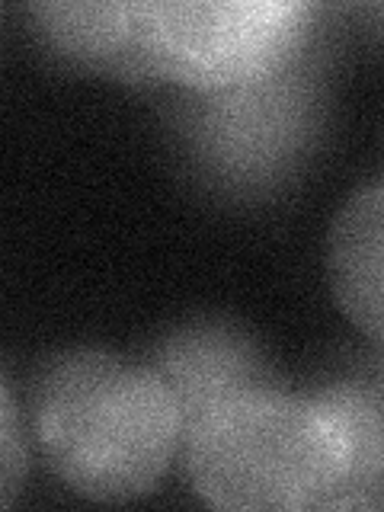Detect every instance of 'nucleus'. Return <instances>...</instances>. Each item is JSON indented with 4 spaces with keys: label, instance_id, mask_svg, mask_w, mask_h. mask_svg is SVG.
<instances>
[{
    "label": "nucleus",
    "instance_id": "obj_6",
    "mask_svg": "<svg viewBox=\"0 0 384 512\" xmlns=\"http://www.w3.org/2000/svg\"><path fill=\"white\" fill-rule=\"evenodd\" d=\"M154 368L180 400L186 429L218 400L266 384L260 359L240 336L208 327L176 336Z\"/></svg>",
    "mask_w": 384,
    "mask_h": 512
},
{
    "label": "nucleus",
    "instance_id": "obj_2",
    "mask_svg": "<svg viewBox=\"0 0 384 512\" xmlns=\"http://www.w3.org/2000/svg\"><path fill=\"white\" fill-rule=\"evenodd\" d=\"M183 442L189 484L215 509H327L346 477L340 423L317 394L237 391L208 407Z\"/></svg>",
    "mask_w": 384,
    "mask_h": 512
},
{
    "label": "nucleus",
    "instance_id": "obj_5",
    "mask_svg": "<svg viewBox=\"0 0 384 512\" xmlns=\"http://www.w3.org/2000/svg\"><path fill=\"white\" fill-rule=\"evenodd\" d=\"M32 20L42 39L84 68L122 80H157L148 0L144 4H36Z\"/></svg>",
    "mask_w": 384,
    "mask_h": 512
},
{
    "label": "nucleus",
    "instance_id": "obj_8",
    "mask_svg": "<svg viewBox=\"0 0 384 512\" xmlns=\"http://www.w3.org/2000/svg\"><path fill=\"white\" fill-rule=\"evenodd\" d=\"M26 471V442L20 436V416H16L13 391L4 381L0 388V503L10 506Z\"/></svg>",
    "mask_w": 384,
    "mask_h": 512
},
{
    "label": "nucleus",
    "instance_id": "obj_4",
    "mask_svg": "<svg viewBox=\"0 0 384 512\" xmlns=\"http://www.w3.org/2000/svg\"><path fill=\"white\" fill-rule=\"evenodd\" d=\"M327 282L349 324L384 349V176L359 186L336 212Z\"/></svg>",
    "mask_w": 384,
    "mask_h": 512
},
{
    "label": "nucleus",
    "instance_id": "obj_1",
    "mask_svg": "<svg viewBox=\"0 0 384 512\" xmlns=\"http://www.w3.org/2000/svg\"><path fill=\"white\" fill-rule=\"evenodd\" d=\"M32 432L61 484L87 500L125 503L157 490L186 423L157 368L71 352L36 381Z\"/></svg>",
    "mask_w": 384,
    "mask_h": 512
},
{
    "label": "nucleus",
    "instance_id": "obj_3",
    "mask_svg": "<svg viewBox=\"0 0 384 512\" xmlns=\"http://www.w3.org/2000/svg\"><path fill=\"white\" fill-rule=\"evenodd\" d=\"M314 7L266 0H148L157 80L192 90H240L295 55Z\"/></svg>",
    "mask_w": 384,
    "mask_h": 512
},
{
    "label": "nucleus",
    "instance_id": "obj_7",
    "mask_svg": "<svg viewBox=\"0 0 384 512\" xmlns=\"http://www.w3.org/2000/svg\"><path fill=\"white\" fill-rule=\"evenodd\" d=\"M333 410L346 442V477L330 506H384V391L333 384L317 394Z\"/></svg>",
    "mask_w": 384,
    "mask_h": 512
}]
</instances>
